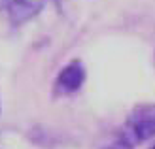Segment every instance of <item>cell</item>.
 <instances>
[{"label":"cell","mask_w":155,"mask_h":149,"mask_svg":"<svg viewBox=\"0 0 155 149\" xmlns=\"http://www.w3.org/2000/svg\"><path fill=\"white\" fill-rule=\"evenodd\" d=\"M125 138L130 144L155 138V104H140L129 113L125 123Z\"/></svg>","instance_id":"6da1fadb"},{"label":"cell","mask_w":155,"mask_h":149,"mask_svg":"<svg viewBox=\"0 0 155 149\" xmlns=\"http://www.w3.org/2000/svg\"><path fill=\"white\" fill-rule=\"evenodd\" d=\"M151 149H155V145H153V147H151Z\"/></svg>","instance_id":"5b68a950"},{"label":"cell","mask_w":155,"mask_h":149,"mask_svg":"<svg viewBox=\"0 0 155 149\" xmlns=\"http://www.w3.org/2000/svg\"><path fill=\"white\" fill-rule=\"evenodd\" d=\"M44 4L45 0H8L6 4L8 19L13 27L25 25L27 21H30L42 11Z\"/></svg>","instance_id":"3957f363"},{"label":"cell","mask_w":155,"mask_h":149,"mask_svg":"<svg viewBox=\"0 0 155 149\" xmlns=\"http://www.w3.org/2000/svg\"><path fill=\"white\" fill-rule=\"evenodd\" d=\"M85 77H87V74H85L83 62L74 59L66 66L61 68V72L57 74V79L53 83V91H55V95H61V96L74 95L83 87Z\"/></svg>","instance_id":"7a4b0ae2"},{"label":"cell","mask_w":155,"mask_h":149,"mask_svg":"<svg viewBox=\"0 0 155 149\" xmlns=\"http://www.w3.org/2000/svg\"><path fill=\"white\" fill-rule=\"evenodd\" d=\"M0 2H4V0H0Z\"/></svg>","instance_id":"8992f818"},{"label":"cell","mask_w":155,"mask_h":149,"mask_svg":"<svg viewBox=\"0 0 155 149\" xmlns=\"http://www.w3.org/2000/svg\"><path fill=\"white\" fill-rule=\"evenodd\" d=\"M133 147V144L129 142V140L123 136V138H119V140H115L114 144H110V145H106L104 149H130Z\"/></svg>","instance_id":"277c9868"}]
</instances>
